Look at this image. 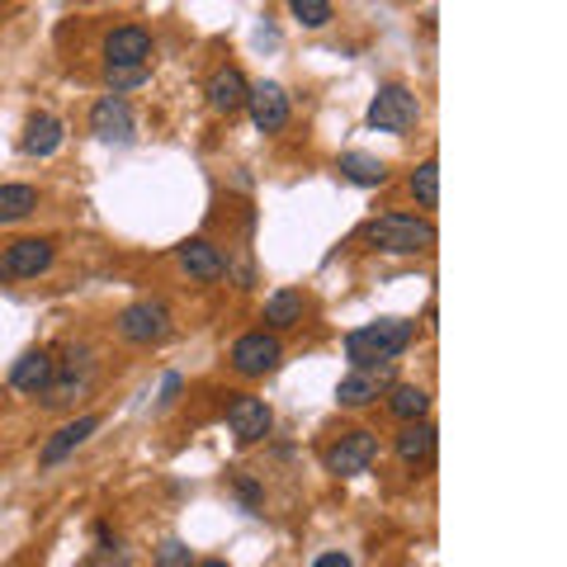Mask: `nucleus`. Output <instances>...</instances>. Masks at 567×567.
<instances>
[{"label":"nucleus","instance_id":"nucleus-6","mask_svg":"<svg viewBox=\"0 0 567 567\" xmlns=\"http://www.w3.org/2000/svg\"><path fill=\"white\" fill-rule=\"evenodd\" d=\"M227 360H233V369L241 379H265V374H275L279 369L284 346H279V336H270V331H246V336L233 341Z\"/></svg>","mask_w":567,"mask_h":567},{"label":"nucleus","instance_id":"nucleus-14","mask_svg":"<svg viewBox=\"0 0 567 567\" xmlns=\"http://www.w3.org/2000/svg\"><path fill=\"white\" fill-rule=\"evenodd\" d=\"M393 388V364L388 369H369V374H346L341 383H336V402L341 406H350V412H360V406H374L379 402V393H388Z\"/></svg>","mask_w":567,"mask_h":567},{"label":"nucleus","instance_id":"nucleus-26","mask_svg":"<svg viewBox=\"0 0 567 567\" xmlns=\"http://www.w3.org/2000/svg\"><path fill=\"white\" fill-rule=\"evenodd\" d=\"M152 71H104V81H110V95H123V91H137V85H147Z\"/></svg>","mask_w":567,"mask_h":567},{"label":"nucleus","instance_id":"nucleus-20","mask_svg":"<svg viewBox=\"0 0 567 567\" xmlns=\"http://www.w3.org/2000/svg\"><path fill=\"white\" fill-rule=\"evenodd\" d=\"M388 412H393L402 425L425 421V412H431V393L416 388V383H393L388 388Z\"/></svg>","mask_w":567,"mask_h":567},{"label":"nucleus","instance_id":"nucleus-2","mask_svg":"<svg viewBox=\"0 0 567 567\" xmlns=\"http://www.w3.org/2000/svg\"><path fill=\"white\" fill-rule=\"evenodd\" d=\"M364 237L374 251L383 256H421V251H435V223L431 218H416V213H383L364 227Z\"/></svg>","mask_w":567,"mask_h":567},{"label":"nucleus","instance_id":"nucleus-24","mask_svg":"<svg viewBox=\"0 0 567 567\" xmlns=\"http://www.w3.org/2000/svg\"><path fill=\"white\" fill-rule=\"evenodd\" d=\"M289 14H293V20L303 24V29H327V24L336 20V10L327 6V0H293Z\"/></svg>","mask_w":567,"mask_h":567},{"label":"nucleus","instance_id":"nucleus-17","mask_svg":"<svg viewBox=\"0 0 567 567\" xmlns=\"http://www.w3.org/2000/svg\"><path fill=\"white\" fill-rule=\"evenodd\" d=\"M303 312H308L303 293L298 289H275L270 298H265V308H260V322L270 327V336H275V331H289V327L303 322Z\"/></svg>","mask_w":567,"mask_h":567},{"label":"nucleus","instance_id":"nucleus-3","mask_svg":"<svg viewBox=\"0 0 567 567\" xmlns=\"http://www.w3.org/2000/svg\"><path fill=\"white\" fill-rule=\"evenodd\" d=\"M421 123V100L406 91V85H379V95L369 100V128L379 133H393V137H406Z\"/></svg>","mask_w":567,"mask_h":567},{"label":"nucleus","instance_id":"nucleus-27","mask_svg":"<svg viewBox=\"0 0 567 567\" xmlns=\"http://www.w3.org/2000/svg\"><path fill=\"white\" fill-rule=\"evenodd\" d=\"M237 492H241V502H246V511H256L260 506V487L251 483L246 473H237Z\"/></svg>","mask_w":567,"mask_h":567},{"label":"nucleus","instance_id":"nucleus-7","mask_svg":"<svg viewBox=\"0 0 567 567\" xmlns=\"http://www.w3.org/2000/svg\"><path fill=\"white\" fill-rule=\"evenodd\" d=\"M152 62V33L142 24H118L104 39V71H142Z\"/></svg>","mask_w":567,"mask_h":567},{"label":"nucleus","instance_id":"nucleus-8","mask_svg":"<svg viewBox=\"0 0 567 567\" xmlns=\"http://www.w3.org/2000/svg\"><path fill=\"white\" fill-rule=\"evenodd\" d=\"M270 425H275V412H270L265 398L237 393L233 402H227V431L237 435V445H256V440L270 435Z\"/></svg>","mask_w":567,"mask_h":567},{"label":"nucleus","instance_id":"nucleus-19","mask_svg":"<svg viewBox=\"0 0 567 567\" xmlns=\"http://www.w3.org/2000/svg\"><path fill=\"white\" fill-rule=\"evenodd\" d=\"M62 137H66V128H62V118L58 114H33L29 123H24V156H52L62 147Z\"/></svg>","mask_w":567,"mask_h":567},{"label":"nucleus","instance_id":"nucleus-16","mask_svg":"<svg viewBox=\"0 0 567 567\" xmlns=\"http://www.w3.org/2000/svg\"><path fill=\"white\" fill-rule=\"evenodd\" d=\"M246 95H251V81L241 76V66H218L208 76V104L218 114L233 118L237 110H246Z\"/></svg>","mask_w":567,"mask_h":567},{"label":"nucleus","instance_id":"nucleus-4","mask_svg":"<svg viewBox=\"0 0 567 567\" xmlns=\"http://www.w3.org/2000/svg\"><path fill=\"white\" fill-rule=\"evenodd\" d=\"M374 458H379V435L369 431V425H354V431L336 435L322 450V464L336 477H360V473L374 468Z\"/></svg>","mask_w":567,"mask_h":567},{"label":"nucleus","instance_id":"nucleus-15","mask_svg":"<svg viewBox=\"0 0 567 567\" xmlns=\"http://www.w3.org/2000/svg\"><path fill=\"white\" fill-rule=\"evenodd\" d=\"M52 374H58V360H52L48 350H29L14 360L10 383H14V393H24V398H43L52 388Z\"/></svg>","mask_w":567,"mask_h":567},{"label":"nucleus","instance_id":"nucleus-11","mask_svg":"<svg viewBox=\"0 0 567 567\" xmlns=\"http://www.w3.org/2000/svg\"><path fill=\"white\" fill-rule=\"evenodd\" d=\"M175 260H181V270H185L189 279H199V284H218V279L227 275V256H223L208 237L181 241V246H175Z\"/></svg>","mask_w":567,"mask_h":567},{"label":"nucleus","instance_id":"nucleus-25","mask_svg":"<svg viewBox=\"0 0 567 567\" xmlns=\"http://www.w3.org/2000/svg\"><path fill=\"white\" fill-rule=\"evenodd\" d=\"M152 567H194V548L185 539H166L152 548Z\"/></svg>","mask_w":567,"mask_h":567},{"label":"nucleus","instance_id":"nucleus-1","mask_svg":"<svg viewBox=\"0 0 567 567\" xmlns=\"http://www.w3.org/2000/svg\"><path fill=\"white\" fill-rule=\"evenodd\" d=\"M412 336H416L412 322H402V317H379V322L354 327L346 336V360L360 369V374H369V369H388L393 360H402V354H406Z\"/></svg>","mask_w":567,"mask_h":567},{"label":"nucleus","instance_id":"nucleus-5","mask_svg":"<svg viewBox=\"0 0 567 567\" xmlns=\"http://www.w3.org/2000/svg\"><path fill=\"white\" fill-rule=\"evenodd\" d=\"M171 308L162 303V298H137V303H128L118 312V336L128 346H162L171 336Z\"/></svg>","mask_w":567,"mask_h":567},{"label":"nucleus","instance_id":"nucleus-18","mask_svg":"<svg viewBox=\"0 0 567 567\" xmlns=\"http://www.w3.org/2000/svg\"><path fill=\"white\" fill-rule=\"evenodd\" d=\"M393 450L406 468H421V464H431V454H435V431L425 421H412V425H402V431L393 435Z\"/></svg>","mask_w":567,"mask_h":567},{"label":"nucleus","instance_id":"nucleus-30","mask_svg":"<svg viewBox=\"0 0 567 567\" xmlns=\"http://www.w3.org/2000/svg\"><path fill=\"white\" fill-rule=\"evenodd\" d=\"M0 279H6V260H0Z\"/></svg>","mask_w":567,"mask_h":567},{"label":"nucleus","instance_id":"nucleus-9","mask_svg":"<svg viewBox=\"0 0 567 567\" xmlns=\"http://www.w3.org/2000/svg\"><path fill=\"white\" fill-rule=\"evenodd\" d=\"M6 279H39L52 270V260H58V246L48 237H20L6 246Z\"/></svg>","mask_w":567,"mask_h":567},{"label":"nucleus","instance_id":"nucleus-13","mask_svg":"<svg viewBox=\"0 0 567 567\" xmlns=\"http://www.w3.org/2000/svg\"><path fill=\"white\" fill-rule=\"evenodd\" d=\"M91 133L100 142H133V104L123 95H100L91 104Z\"/></svg>","mask_w":567,"mask_h":567},{"label":"nucleus","instance_id":"nucleus-29","mask_svg":"<svg viewBox=\"0 0 567 567\" xmlns=\"http://www.w3.org/2000/svg\"><path fill=\"white\" fill-rule=\"evenodd\" d=\"M194 567H233V563H223V558H204V563H194Z\"/></svg>","mask_w":567,"mask_h":567},{"label":"nucleus","instance_id":"nucleus-23","mask_svg":"<svg viewBox=\"0 0 567 567\" xmlns=\"http://www.w3.org/2000/svg\"><path fill=\"white\" fill-rule=\"evenodd\" d=\"M412 194H416L421 208L440 204V162H435V156H425V162L412 171Z\"/></svg>","mask_w":567,"mask_h":567},{"label":"nucleus","instance_id":"nucleus-21","mask_svg":"<svg viewBox=\"0 0 567 567\" xmlns=\"http://www.w3.org/2000/svg\"><path fill=\"white\" fill-rule=\"evenodd\" d=\"M341 175L350 185H360V189H374L388 181V166L379 162V156H369V152H346L341 156Z\"/></svg>","mask_w":567,"mask_h":567},{"label":"nucleus","instance_id":"nucleus-22","mask_svg":"<svg viewBox=\"0 0 567 567\" xmlns=\"http://www.w3.org/2000/svg\"><path fill=\"white\" fill-rule=\"evenodd\" d=\"M33 208H39V189L33 185H0V227L24 223Z\"/></svg>","mask_w":567,"mask_h":567},{"label":"nucleus","instance_id":"nucleus-28","mask_svg":"<svg viewBox=\"0 0 567 567\" xmlns=\"http://www.w3.org/2000/svg\"><path fill=\"white\" fill-rule=\"evenodd\" d=\"M312 567H354V558H350V554H341V548H331V554L312 558Z\"/></svg>","mask_w":567,"mask_h":567},{"label":"nucleus","instance_id":"nucleus-12","mask_svg":"<svg viewBox=\"0 0 567 567\" xmlns=\"http://www.w3.org/2000/svg\"><path fill=\"white\" fill-rule=\"evenodd\" d=\"M100 425H104V416H100V412H85V416H76V421H66L58 435H52V440H43V450H39V464H43V468H58L66 454H76V450L85 445V440H91V435L100 431Z\"/></svg>","mask_w":567,"mask_h":567},{"label":"nucleus","instance_id":"nucleus-10","mask_svg":"<svg viewBox=\"0 0 567 567\" xmlns=\"http://www.w3.org/2000/svg\"><path fill=\"white\" fill-rule=\"evenodd\" d=\"M246 110H251V123H256V133H265V137H275V133H284L289 128V95H284V85H275V81H260V85H251V95H246Z\"/></svg>","mask_w":567,"mask_h":567}]
</instances>
